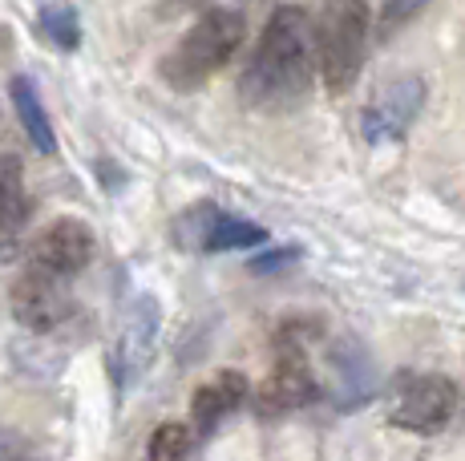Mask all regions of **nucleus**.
Segmentation results:
<instances>
[{
	"instance_id": "0eeeda50",
	"label": "nucleus",
	"mask_w": 465,
	"mask_h": 461,
	"mask_svg": "<svg viewBox=\"0 0 465 461\" xmlns=\"http://www.w3.org/2000/svg\"><path fill=\"white\" fill-rule=\"evenodd\" d=\"M158 328H163V312H158V299L154 296H138L122 324V336L114 340V385L130 388L134 380L146 372L150 357H154V344H158Z\"/></svg>"
},
{
	"instance_id": "9d476101",
	"label": "nucleus",
	"mask_w": 465,
	"mask_h": 461,
	"mask_svg": "<svg viewBox=\"0 0 465 461\" xmlns=\"http://www.w3.org/2000/svg\"><path fill=\"white\" fill-rule=\"evenodd\" d=\"M94 247L97 243H94V230H89V223H82V219H57V223H49L37 239H33L29 260L74 280L82 268H89Z\"/></svg>"
},
{
	"instance_id": "f3484780",
	"label": "nucleus",
	"mask_w": 465,
	"mask_h": 461,
	"mask_svg": "<svg viewBox=\"0 0 465 461\" xmlns=\"http://www.w3.org/2000/svg\"><path fill=\"white\" fill-rule=\"evenodd\" d=\"M429 5V0H384L381 5V21H377V33L381 37H392L397 29H405L417 13Z\"/></svg>"
},
{
	"instance_id": "20e7f679",
	"label": "nucleus",
	"mask_w": 465,
	"mask_h": 461,
	"mask_svg": "<svg viewBox=\"0 0 465 461\" xmlns=\"http://www.w3.org/2000/svg\"><path fill=\"white\" fill-rule=\"evenodd\" d=\"M458 409V385L441 372H401L392 380L389 421L409 433H441Z\"/></svg>"
},
{
	"instance_id": "4468645a",
	"label": "nucleus",
	"mask_w": 465,
	"mask_h": 461,
	"mask_svg": "<svg viewBox=\"0 0 465 461\" xmlns=\"http://www.w3.org/2000/svg\"><path fill=\"white\" fill-rule=\"evenodd\" d=\"M29 223V191H25L21 158L0 154V235L13 239Z\"/></svg>"
},
{
	"instance_id": "9b49d317",
	"label": "nucleus",
	"mask_w": 465,
	"mask_h": 461,
	"mask_svg": "<svg viewBox=\"0 0 465 461\" xmlns=\"http://www.w3.org/2000/svg\"><path fill=\"white\" fill-rule=\"evenodd\" d=\"M328 365H332V397L340 409H361V405L372 401L377 368H372V357L361 340H352V336L336 340L332 352H328Z\"/></svg>"
},
{
	"instance_id": "423d86ee",
	"label": "nucleus",
	"mask_w": 465,
	"mask_h": 461,
	"mask_svg": "<svg viewBox=\"0 0 465 461\" xmlns=\"http://www.w3.org/2000/svg\"><path fill=\"white\" fill-rule=\"evenodd\" d=\"M267 230L247 219H235L219 211L214 202H199L174 223V243L194 247V251H243V247H259Z\"/></svg>"
},
{
	"instance_id": "7ed1b4c3",
	"label": "nucleus",
	"mask_w": 465,
	"mask_h": 461,
	"mask_svg": "<svg viewBox=\"0 0 465 461\" xmlns=\"http://www.w3.org/2000/svg\"><path fill=\"white\" fill-rule=\"evenodd\" d=\"M372 16L364 0H328L316 21V65L332 93L348 90L364 65Z\"/></svg>"
},
{
	"instance_id": "6e6552de",
	"label": "nucleus",
	"mask_w": 465,
	"mask_h": 461,
	"mask_svg": "<svg viewBox=\"0 0 465 461\" xmlns=\"http://www.w3.org/2000/svg\"><path fill=\"white\" fill-rule=\"evenodd\" d=\"M316 393H320V388H316V380H312V368H308V357H303L300 340L283 332L280 360H275L267 385L259 388V413L272 417V413L300 409V405L316 401Z\"/></svg>"
},
{
	"instance_id": "ddd939ff",
	"label": "nucleus",
	"mask_w": 465,
	"mask_h": 461,
	"mask_svg": "<svg viewBox=\"0 0 465 461\" xmlns=\"http://www.w3.org/2000/svg\"><path fill=\"white\" fill-rule=\"evenodd\" d=\"M8 93H13L16 118H21V126H25V134H29V142L41 150V154H53V150H57V134H53L49 110L41 105V93H37V85H33V77L16 74L13 85H8Z\"/></svg>"
},
{
	"instance_id": "a211bd4d",
	"label": "nucleus",
	"mask_w": 465,
	"mask_h": 461,
	"mask_svg": "<svg viewBox=\"0 0 465 461\" xmlns=\"http://www.w3.org/2000/svg\"><path fill=\"white\" fill-rule=\"evenodd\" d=\"M300 251H272V255H259V260H252V271H259V276H267V271H280L288 268L292 260H296Z\"/></svg>"
},
{
	"instance_id": "2eb2a0df",
	"label": "nucleus",
	"mask_w": 465,
	"mask_h": 461,
	"mask_svg": "<svg viewBox=\"0 0 465 461\" xmlns=\"http://www.w3.org/2000/svg\"><path fill=\"white\" fill-rule=\"evenodd\" d=\"M41 29L49 33V41L57 49L74 53L82 45V21H77V8L74 5H45L41 8Z\"/></svg>"
},
{
	"instance_id": "1a4fd4ad",
	"label": "nucleus",
	"mask_w": 465,
	"mask_h": 461,
	"mask_svg": "<svg viewBox=\"0 0 465 461\" xmlns=\"http://www.w3.org/2000/svg\"><path fill=\"white\" fill-rule=\"evenodd\" d=\"M425 105V82L421 77H397L384 93H377L364 110V138L372 146L381 142H401L409 134V126L417 122Z\"/></svg>"
},
{
	"instance_id": "f03ea898",
	"label": "nucleus",
	"mask_w": 465,
	"mask_h": 461,
	"mask_svg": "<svg viewBox=\"0 0 465 461\" xmlns=\"http://www.w3.org/2000/svg\"><path fill=\"white\" fill-rule=\"evenodd\" d=\"M243 33H247L243 13H235V8H211L158 61V77H163L170 90H183V93L199 90L211 74H219L235 57V49L243 45Z\"/></svg>"
},
{
	"instance_id": "39448f33",
	"label": "nucleus",
	"mask_w": 465,
	"mask_h": 461,
	"mask_svg": "<svg viewBox=\"0 0 465 461\" xmlns=\"http://www.w3.org/2000/svg\"><path fill=\"white\" fill-rule=\"evenodd\" d=\"M13 316L33 332H53L74 316V291L69 276L49 271L41 263H25V271L13 283Z\"/></svg>"
},
{
	"instance_id": "f8f14e48",
	"label": "nucleus",
	"mask_w": 465,
	"mask_h": 461,
	"mask_svg": "<svg viewBox=\"0 0 465 461\" xmlns=\"http://www.w3.org/2000/svg\"><path fill=\"white\" fill-rule=\"evenodd\" d=\"M247 401V377L243 372H219V377L211 380V385H203L199 393H194L191 401V429L194 437H214V429H219L223 421H227L231 413L239 409V405Z\"/></svg>"
},
{
	"instance_id": "f257e3e1",
	"label": "nucleus",
	"mask_w": 465,
	"mask_h": 461,
	"mask_svg": "<svg viewBox=\"0 0 465 461\" xmlns=\"http://www.w3.org/2000/svg\"><path fill=\"white\" fill-rule=\"evenodd\" d=\"M316 82V25L296 5H283L259 33V45L239 77L247 110L283 113L300 105Z\"/></svg>"
},
{
	"instance_id": "dca6fc26",
	"label": "nucleus",
	"mask_w": 465,
	"mask_h": 461,
	"mask_svg": "<svg viewBox=\"0 0 465 461\" xmlns=\"http://www.w3.org/2000/svg\"><path fill=\"white\" fill-rule=\"evenodd\" d=\"M191 449H194V429H191V425L166 421V425H158V429H154L146 454L154 461H170V457H186Z\"/></svg>"
}]
</instances>
